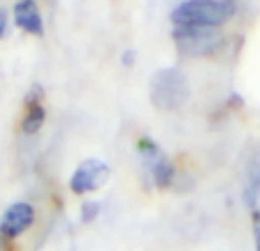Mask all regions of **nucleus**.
<instances>
[{"label":"nucleus","instance_id":"obj_3","mask_svg":"<svg viewBox=\"0 0 260 251\" xmlns=\"http://www.w3.org/2000/svg\"><path fill=\"white\" fill-rule=\"evenodd\" d=\"M171 39L178 53L187 57H210L221 50L224 32L212 30V27H174Z\"/></svg>","mask_w":260,"mask_h":251},{"label":"nucleus","instance_id":"obj_10","mask_svg":"<svg viewBox=\"0 0 260 251\" xmlns=\"http://www.w3.org/2000/svg\"><path fill=\"white\" fill-rule=\"evenodd\" d=\"M251 217V238H253V251H260V208L249 212Z\"/></svg>","mask_w":260,"mask_h":251},{"label":"nucleus","instance_id":"obj_9","mask_svg":"<svg viewBox=\"0 0 260 251\" xmlns=\"http://www.w3.org/2000/svg\"><path fill=\"white\" fill-rule=\"evenodd\" d=\"M103 215V201L94 197H87L80 201V222L82 224H94L99 217Z\"/></svg>","mask_w":260,"mask_h":251},{"label":"nucleus","instance_id":"obj_8","mask_svg":"<svg viewBox=\"0 0 260 251\" xmlns=\"http://www.w3.org/2000/svg\"><path fill=\"white\" fill-rule=\"evenodd\" d=\"M242 203L249 212L260 208V146H253L244 162V183H242Z\"/></svg>","mask_w":260,"mask_h":251},{"label":"nucleus","instance_id":"obj_7","mask_svg":"<svg viewBox=\"0 0 260 251\" xmlns=\"http://www.w3.org/2000/svg\"><path fill=\"white\" fill-rule=\"evenodd\" d=\"M12 23L16 30H21L27 37H44L46 35V23L44 14L37 0H16L12 7Z\"/></svg>","mask_w":260,"mask_h":251},{"label":"nucleus","instance_id":"obj_6","mask_svg":"<svg viewBox=\"0 0 260 251\" xmlns=\"http://www.w3.org/2000/svg\"><path fill=\"white\" fill-rule=\"evenodd\" d=\"M37 224V208L30 201H12L0 215V231L9 240H21Z\"/></svg>","mask_w":260,"mask_h":251},{"label":"nucleus","instance_id":"obj_11","mask_svg":"<svg viewBox=\"0 0 260 251\" xmlns=\"http://www.w3.org/2000/svg\"><path fill=\"white\" fill-rule=\"evenodd\" d=\"M12 12H7L5 7H0V39H7L9 30H12Z\"/></svg>","mask_w":260,"mask_h":251},{"label":"nucleus","instance_id":"obj_2","mask_svg":"<svg viewBox=\"0 0 260 251\" xmlns=\"http://www.w3.org/2000/svg\"><path fill=\"white\" fill-rule=\"evenodd\" d=\"M135 153L139 158L144 178L153 190L167 192V190L176 187L180 169L174 158L157 144V139H153L151 135H139L137 142H135Z\"/></svg>","mask_w":260,"mask_h":251},{"label":"nucleus","instance_id":"obj_12","mask_svg":"<svg viewBox=\"0 0 260 251\" xmlns=\"http://www.w3.org/2000/svg\"><path fill=\"white\" fill-rule=\"evenodd\" d=\"M0 251H18V242L16 240H9L3 231H0Z\"/></svg>","mask_w":260,"mask_h":251},{"label":"nucleus","instance_id":"obj_1","mask_svg":"<svg viewBox=\"0 0 260 251\" xmlns=\"http://www.w3.org/2000/svg\"><path fill=\"white\" fill-rule=\"evenodd\" d=\"M240 12L238 0H183L171 9L174 27H212L221 30L235 21Z\"/></svg>","mask_w":260,"mask_h":251},{"label":"nucleus","instance_id":"obj_5","mask_svg":"<svg viewBox=\"0 0 260 251\" xmlns=\"http://www.w3.org/2000/svg\"><path fill=\"white\" fill-rule=\"evenodd\" d=\"M48 121V105H46V89L39 82H32L23 94V112L18 119V135L37 137Z\"/></svg>","mask_w":260,"mask_h":251},{"label":"nucleus","instance_id":"obj_4","mask_svg":"<svg viewBox=\"0 0 260 251\" xmlns=\"http://www.w3.org/2000/svg\"><path fill=\"white\" fill-rule=\"evenodd\" d=\"M110 178H112V167L108 162L101 160V158H87L80 165H76V169L71 171L67 187L73 197L87 199L89 194L103 190L110 183Z\"/></svg>","mask_w":260,"mask_h":251},{"label":"nucleus","instance_id":"obj_13","mask_svg":"<svg viewBox=\"0 0 260 251\" xmlns=\"http://www.w3.org/2000/svg\"><path fill=\"white\" fill-rule=\"evenodd\" d=\"M135 62H137V53H135L133 48L123 50V55H121V64H123V69H133V67H135Z\"/></svg>","mask_w":260,"mask_h":251}]
</instances>
